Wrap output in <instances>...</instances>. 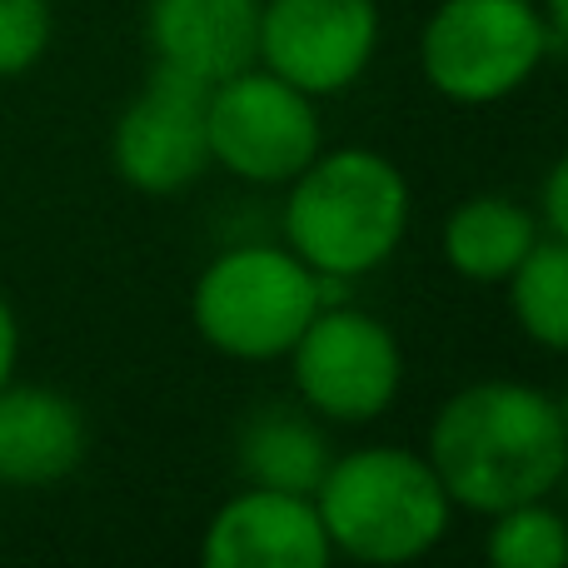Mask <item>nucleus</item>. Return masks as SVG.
<instances>
[{"label":"nucleus","instance_id":"obj_15","mask_svg":"<svg viewBox=\"0 0 568 568\" xmlns=\"http://www.w3.org/2000/svg\"><path fill=\"white\" fill-rule=\"evenodd\" d=\"M509 304L519 329L554 354H568V245L539 240L509 275Z\"/></svg>","mask_w":568,"mask_h":568},{"label":"nucleus","instance_id":"obj_2","mask_svg":"<svg viewBox=\"0 0 568 568\" xmlns=\"http://www.w3.org/2000/svg\"><path fill=\"white\" fill-rule=\"evenodd\" d=\"M409 230V180L379 150H329L290 180L284 245L334 280H359L399 250Z\"/></svg>","mask_w":568,"mask_h":568},{"label":"nucleus","instance_id":"obj_19","mask_svg":"<svg viewBox=\"0 0 568 568\" xmlns=\"http://www.w3.org/2000/svg\"><path fill=\"white\" fill-rule=\"evenodd\" d=\"M16 359H20V324H16V310L6 304V294H0V384H10Z\"/></svg>","mask_w":568,"mask_h":568},{"label":"nucleus","instance_id":"obj_17","mask_svg":"<svg viewBox=\"0 0 568 568\" xmlns=\"http://www.w3.org/2000/svg\"><path fill=\"white\" fill-rule=\"evenodd\" d=\"M50 0H0V75H26L50 50Z\"/></svg>","mask_w":568,"mask_h":568},{"label":"nucleus","instance_id":"obj_12","mask_svg":"<svg viewBox=\"0 0 568 568\" xmlns=\"http://www.w3.org/2000/svg\"><path fill=\"white\" fill-rule=\"evenodd\" d=\"M85 459V414L45 384H0V484L45 489Z\"/></svg>","mask_w":568,"mask_h":568},{"label":"nucleus","instance_id":"obj_22","mask_svg":"<svg viewBox=\"0 0 568 568\" xmlns=\"http://www.w3.org/2000/svg\"><path fill=\"white\" fill-rule=\"evenodd\" d=\"M559 414H564V429H568V394H564V404H559Z\"/></svg>","mask_w":568,"mask_h":568},{"label":"nucleus","instance_id":"obj_10","mask_svg":"<svg viewBox=\"0 0 568 568\" xmlns=\"http://www.w3.org/2000/svg\"><path fill=\"white\" fill-rule=\"evenodd\" d=\"M334 544L320 524L314 494H284L250 484L225 499L200 539L205 568H324Z\"/></svg>","mask_w":568,"mask_h":568},{"label":"nucleus","instance_id":"obj_14","mask_svg":"<svg viewBox=\"0 0 568 568\" xmlns=\"http://www.w3.org/2000/svg\"><path fill=\"white\" fill-rule=\"evenodd\" d=\"M240 474L260 489H284V494H314L329 469V439L320 424L294 404H265L245 419L240 429Z\"/></svg>","mask_w":568,"mask_h":568},{"label":"nucleus","instance_id":"obj_7","mask_svg":"<svg viewBox=\"0 0 568 568\" xmlns=\"http://www.w3.org/2000/svg\"><path fill=\"white\" fill-rule=\"evenodd\" d=\"M320 155L314 95L250 65L210 85V160L250 185H290Z\"/></svg>","mask_w":568,"mask_h":568},{"label":"nucleus","instance_id":"obj_13","mask_svg":"<svg viewBox=\"0 0 568 568\" xmlns=\"http://www.w3.org/2000/svg\"><path fill=\"white\" fill-rule=\"evenodd\" d=\"M534 245H539V220L519 200L504 195H474L464 205H454L439 235L444 265L474 284L509 280Z\"/></svg>","mask_w":568,"mask_h":568},{"label":"nucleus","instance_id":"obj_3","mask_svg":"<svg viewBox=\"0 0 568 568\" xmlns=\"http://www.w3.org/2000/svg\"><path fill=\"white\" fill-rule=\"evenodd\" d=\"M314 509L334 554L354 564H414L444 539L454 499L429 459L399 444H374L329 459Z\"/></svg>","mask_w":568,"mask_h":568},{"label":"nucleus","instance_id":"obj_8","mask_svg":"<svg viewBox=\"0 0 568 568\" xmlns=\"http://www.w3.org/2000/svg\"><path fill=\"white\" fill-rule=\"evenodd\" d=\"M115 175L140 195H180L210 160V85L155 65L150 85L125 105L110 135Z\"/></svg>","mask_w":568,"mask_h":568},{"label":"nucleus","instance_id":"obj_21","mask_svg":"<svg viewBox=\"0 0 568 568\" xmlns=\"http://www.w3.org/2000/svg\"><path fill=\"white\" fill-rule=\"evenodd\" d=\"M559 489H564V499H568V464H564V479H559Z\"/></svg>","mask_w":568,"mask_h":568},{"label":"nucleus","instance_id":"obj_5","mask_svg":"<svg viewBox=\"0 0 568 568\" xmlns=\"http://www.w3.org/2000/svg\"><path fill=\"white\" fill-rule=\"evenodd\" d=\"M549 55V20L534 0H439L419 40L424 80L454 105L514 95Z\"/></svg>","mask_w":568,"mask_h":568},{"label":"nucleus","instance_id":"obj_16","mask_svg":"<svg viewBox=\"0 0 568 568\" xmlns=\"http://www.w3.org/2000/svg\"><path fill=\"white\" fill-rule=\"evenodd\" d=\"M489 539L484 554L499 568H564L568 564V519L544 499L514 504L489 514Z\"/></svg>","mask_w":568,"mask_h":568},{"label":"nucleus","instance_id":"obj_11","mask_svg":"<svg viewBox=\"0 0 568 568\" xmlns=\"http://www.w3.org/2000/svg\"><path fill=\"white\" fill-rule=\"evenodd\" d=\"M145 36L155 65L220 85L260 65V0H150Z\"/></svg>","mask_w":568,"mask_h":568},{"label":"nucleus","instance_id":"obj_20","mask_svg":"<svg viewBox=\"0 0 568 568\" xmlns=\"http://www.w3.org/2000/svg\"><path fill=\"white\" fill-rule=\"evenodd\" d=\"M544 20L559 40H568V0H544Z\"/></svg>","mask_w":568,"mask_h":568},{"label":"nucleus","instance_id":"obj_4","mask_svg":"<svg viewBox=\"0 0 568 568\" xmlns=\"http://www.w3.org/2000/svg\"><path fill=\"white\" fill-rule=\"evenodd\" d=\"M320 275L290 245H240L205 265L190 294V320L210 349L230 359H284L320 314Z\"/></svg>","mask_w":568,"mask_h":568},{"label":"nucleus","instance_id":"obj_6","mask_svg":"<svg viewBox=\"0 0 568 568\" xmlns=\"http://www.w3.org/2000/svg\"><path fill=\"white\" fill-rule=\"evenodd\" d=\"M290 374L304 409L334 424H369L399 394L404 354L384 320L354 304H320L290 349Z\"/></svg>","mask_w":568,"mask_h":568},{"label":"nucleus","instance_id":"obj_1","mask_svg":"<svg viewBox=\"0 0 568 568\" xmlns=\"http://www.w3.org/2000/svg\"><path fill=\"white\" fill-rule=\"evenodd\" d=\"M429 464L444 494L469 514H499L549 499L568 464V429L549 394L514 379H484L439 404Z\"/></svg>","mask_w":568,"mask_h":568},{"label":"nucleus","instance_id":"obj_9","mask_svg":"<svg viewBox=\"0 0 568 568\" xmlns=\"http://www.w3.org/2000/svg\"><path fill=\"white\" fill-rule=\"evenodd\" d=\"M379 50L374 0H265L260 60L304 95H339L369 70Z\"/></svg>","mask_w":568,"mask_h":568},{"label":"nucleus","instance_id":"obj_18","mask_svg":"<svg viewBox=\"0 0 568 568\" xmlns=\"http://www.w3.org/2000/svg\"><path fill=\"white\" fill-rule=\"evenodd\" d=\"M544 220H549L554 240H564L568 245V155L554 160V170L544 175Z\"/></svg>","mask_w":568,"mask_h":568}]
</instances>
